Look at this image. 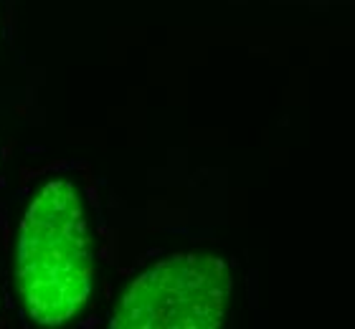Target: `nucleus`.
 I'll return each instance as SVG.
<instances>
[{"instance_id": "f257e3e1", "label": "nucleus", "mask_w": 355, "mask_h": 329, "mask_svg": "<svg viewBox=\"0 0 355 329\" xmlns=\"http://www.w3.org/2000/svg\"><path fill=\"white\" fill-rule=\"evenodd\" d=\"M15 284L41 327H61L87 307L94 284L92 228L82 193L69 180L46 183L23 213Z\"/></svg>"}, {"instance_id": "f03ea898", "label": "nucleus", "mask_w": 355, "mask_h": 329, "mask_svg": "<svg viewBox=\"0 0 355 329\" xmlns=\"http://www.w3.org/2000/svg\"><path fill=\"white\" fill-rule=\"evenodd\" d=\"M234 292L229 263L211 254H173L130 281L110 314L114 329H216Z\"/></svg>"}]
</instances>
